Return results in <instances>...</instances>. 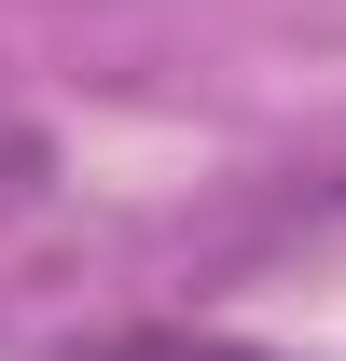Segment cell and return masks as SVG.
<instances>
[{"label": "cell", "instance_id": "1", "mask_svg": "<svg viewBox=\"0 0 346 361\" xmlns=\"http://www.w3.org/2000/svg\"><path fill=\"white\" fill-rule=\"evenodd\" d=\"M111 361H222V348H111Z\"/></svg>", "mask_w": 346, "mask_h": 361}, {"label": "cell", "instance_id": "2", "mask_svg": "<svg viewBox=\"0 0 346 361\" xmlns=\"http://www.w3.org/2000/svg\"><path fill=\"white\" fill-rule=\"evenodd\" d=\"M0 153H28V139H14V126H0Z\"/></svg>", "mask_w": 346, "mask_h": 361}]
</instances>
